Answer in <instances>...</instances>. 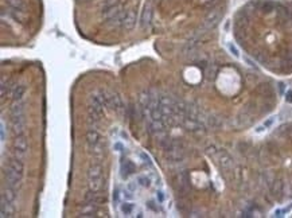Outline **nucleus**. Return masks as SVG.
Masks as SVG:
<instances>
[{
    "label": "nucleus",
    "mask_w": 292,
    "mask_h": 218,
    "mask_svg": "<svg viewBox=\"0 0 292 218\" xmlns=\"http://www.w3.org/2000/svg\"><path fill=\"white\" fill-rule=\"evenodd\" d=\"M105 108H106L105 100H104L100 90L90 94V97H89V106H88V113L90 121L98 122L104 117V109Z\"/></svg>",
    "instance_id": "nucleus-1"
},
{
    "label": "nucleus",
    "mask_w": 292,
    "mask_h": 218,
    "mask_svg": "<svg viewBox=\"0 0 292 218\" xmlns=\"http://www.w3.org/2000/svg\"><path fill=\"white\" fill-rule=\"evenodd\" d=\"M89 190L92 192H97L102 187V167L101 164H93L88 170Z\"/></svg>",
    "instance_id": "nucleus-2"
},
{
    "label": "nucleus",
    "mask_w": 292,
    "mask_h": 218,
    "mask_svg": "<svg viewBox=\"0 0 292 218\" xmlns=\"http://www.w3.org/2000/svg\"><path fill=\"white\" fill-rule=\"evenodd\" d=\"M86 144H88L89 152L96 156H100L104 151V144L101 141V137L94 128H90L86 132Z\"/></svg>",
    "instance_id": "nucleus-3"
},
{
    "label": "nucleus",
    "mask_w": 292,
    "mask_h": 218,
    "mask_svg": "<svg viewBox=\"0 0 292 218\" xmlns=\"http://www.w3.org/2000/svg\"><path fill=\"white\" fill-rule=\"evenodd\" d=\"M102 97L105 100L106 108H111L116 112H121L123 111V101H121V97H119V94L113 93L108 89H100Z\"/></svg>",
    "instance_id": "nucleus-4"
},
{
    "label": "nucleus",
    "mask_w": 292,
    "mask_h": 218,
    "mask_svg": "<svg viewBox=\"0 0 292 218\" xmlns=\"http://www.w3.org/2000/svg\"><path fill=\"white\" fill-rule=\"evenodd\" d=\"M14 148H15V154L18 157H23L26 156L27 151H28V141L24 136H18L14 141Z\"/></svg>",
    "instance_id": "nucleus-5"
},
{
    "label": "nucleus",
    "mask_w": 292,
    "mask_h": 218,
    "mask_svg": "<svg viewBox=\"0 0 292 218\" xmlns=\"http://www.w3.org/2000/svg\"><path fill=\"white\" fill-rule=\"evenodd\" d=\"M22 176H23V174H19V172L14 171V170L8 168L7 167V171H6V182L8 183L9 187H12V189H18L19 186H20V182H22Z\"/></svg>",
    "instance_id": "nucleus-6"
},
{
    "label": "nucleus",
    "mask_w": 292,
    "mask_h": 218,
    "mask_svg": "<svg viewBox=\"0 0 292 218\" xmlns=\"http://www.w3.org/2000/svg\"><path fill=\"white\" fill-rule=\"evenodd\" d=\"M120 171H121V176H123L124 179H127L129 175L135 172V164L128 159L123 160V162H121V166H120Z\"/></svg>",
    "instance_id": "nucleus-7"
},
{
    "label": "nucleus",
    "mask_w": 292,
    "mask_h": 218,
    "mask_svg": "<svg viewBox=\"0 0 292 218\" xmlns=\"http://www.w3.org/2000/svg\"><path fill=\"white\" fill-rule=\"evenodd\" d=\"M135 23H136V16H135V14L132 11L127 12L125 15H124L123 17V20H121V23H120V26L123 27V28L125 30H132L135 26Z\"/></svg>",
    "instance_id": "nucleus-8"
},
{
    "label": "nucleus",
    "mask_w": 292,
    "mask_h": 218,
    "mask_svg": "<svg viewBox=\"0 0 292 218\" xmlns=\"http://www.w3.org/2000/svg\"><path fill=\"white\" fill-rule=\"evenodd\" d=\"M26 90H27V87L24 85H15V86H12V89H11L12 98L15 101H20L23 98V96L26 94Z\"/></svg>",
    "instance_id": "nucleus-9"
},
{
    "label": "nucleus",
    "mask_w": 292,
    "mask_h": 218,
    "mask_svg": "<svg viewBox=\"0 0 292 218\" xmlns=\"http://www.w3.org/2000/svg\"><path fill=\"white\" fill-rule=\"evenodd\" d=\"M11 203H12V202H8L7 199L1 198V205H0V215H1L3 218L11 217L12 213H14V209H12Z\"/></svg>",
    "instance_id": "nucleus-10"
},
{
    "label": "nucleus",
    "mask_w": 292,
    "mask_h": 218,
    "mask_svg": "<svg viewBox=\"0 0 292 218\" xmlns=\"http://www.w3.org/2000/svg\"><path fill=\"white\" fill-rule=\"evenodd\" d=\"M133 210H135V203L131 201H124L123 203L120 205V211L125 217H129L133 213Z\"/></svg>",
    "instance_id": "nucleus-11"
},
{
    "label": "nucleus",
    "mask_w": 292,
    "mask_h": 218,
    "mask_svg": "<svg viewBox=\"0 0 292 218\" xmlns=\"http://www.w3.org/2000/svg\"><path fill=\"white\" fill-rule=\"evenodd\" d=\"M8 168H11V170H14V171H16V172H19V174H23V171H24V166H23V163L20 162V159H11L8 162Z\"/></svg>",
    "instance_id": "nucleus-12"
},
{
    "label": "nucleus",
    "mask_w": 292,
    "mask_h": 218,
    "mask_svg": "<svg viewBox=\"0 0 292 218\" xmlns=\"http://www.w3.org/2000/svg\"><path fill=\"white\" fill-rule=\"evenodd\" d=\"M1 198L7 199L8 202H14L15 199H16V190L8 186L7 189H4L3 191H1Z\"/></svg>",
    "instance_id": "nucleus-13"
},
{
    "label": "nucleus",
    "mask_w": 292,
    "mask_h": 218,
    "mask_svg": "<svg viewBox=\"0 0 292 218\" xmlns=\"http://www.w3.org/2000/svg\"><path fill=\"white\" fill-rule=\"evenodd\" d=\"M96 211H97V203H89V202H86V205L81 210L82 217H90Z\"/></svg>",
    "instance_id": "nucleus-14"
},
{
    "label": "nucleus",
    "mask_w": 292,
    "mask_h": 218,
    "mask_svg": "<svg viewBox=\"0 0 292 218\" xmlns=\"http://www.w3.org/2000/svg\"><path fill=\"white\" fill-rule=\"evenodd\" d=\"M136 182H137V184H139V186L148 189V187H151V184H152V178L149 176V175H147V174L139 175V176L136 178Z\"/></svg>",
    "instance_id": "nucleus-15"
},
{
    "label": "nucleus",
    "mask_w": 292,
    "mask_h": 218,
    "mask_svg": "<svg viewBox=\"0 0 292 218\" xmlns=\"http://www.w3.org/2000/svg\"><path fill=\"white\" fill-rule=\"evenodd\" d=\"M8 82L6 84V81L4 79H1V86H0V92H1V100H4L6 98V96H7V92H8V89H9V86H8Z\"/></svg>",
    "instance_id": "nucleus-16"
},
{
    "label": "nucleus",
    "mask_w": 292,
    "mask_h": 218,
    "mask_svg": "<svg viewBox=\"0 0 292 218\" xmlns=\"http://www.w3.org/2000/svg\"><path fill=\"white\" fill-rule=\"evenodd\" d=\"M158 203L159 202L158 201H148L147 202V207H148L149 210H151L152 213H158L159 211V206H158Z\"/></svg>",
    "instance_id": "nucleus-17"
},
{
    "label": "nucleus",
    "mask_w": 292,
    "mask_h": 218,
    "mask_svg": "<svg viewBox=\"0 0 292 218\" xmlns=\"http://www.w3.org/2000/svg\"><path fill=\"white\" fill-rule=\"evenodd\" d=\"M140 157H141V160H143V163L146 164V166L152 167V160H151V157H149L148 155L146 154V152H141V154H140Z\"/></svg>",
    "instance_id": "nucleus-18"
},
{
    "label": "nucleus",
    "mask_w": 292,
    "mask_h": 218,
    "mask_svg": "<svg viewBox=\"0 0 292 218\" xmlns=\"http://www.w3.org/2000/svg\"><path fill=\"white\" fill-rule=\"evenodd\" d=\"M0 137H1V143L6 141V122H4V120H1V122H0Z\"/></svg>",
    "instance_id": "nucleus-19"
},
{
    "label": "nucleus",
    "mask_w": 292,
    "mask_h": 218,
    "mask_svg": "<svg viewBox=\"0 0 292 218\" xmlns=\"http://www.w3.org/2000/svg\"><path fill=\"white\" fill-rule=\"evenodd\" d=\"M156 201H158L159 203H163V202L166 201V194H164V191L156 190Z\"/></svg>",
    "instance_id": "nucleus-20"
},
{
    "label": "nucleus",
    "mask_w": 292,
    "mask_h": 218,
    "mask_svg": "<svg viewBox=\"0 0 292 218\" xmlns=\"http://www.w3.org/2000/svg\"><path fill=\"white\" fill-rule=\"evenodd\" d=\"M133 194L135 192L131 191V190H128V189H125L123 191V197L125 198V201H132V199H133Z\"/></svg>",
    "instance_id": "nucleus-21"
},
{
    "label": "nucleus",
    "mask_w": 292,
    "mask_h": 218,
    "mask_svg": "<svg viewBox=\"0 0 292 218\" xmlns=\"http://www.w3.org/2000/svg\"><path fill=\"white\" fill-rule=\"evenodd\" d=\"M120 195H121V194H120V190L116 189L113 191V203L114 205H119L120 203Z\"/></svg>",
    "instance_id": "nucleus-22"
},
{
    "label": "nucleus",
    "mask_w": 292,
    "mask_h": 218,
    "mask_svg": "<svg viewBox=\"0 0 292 218\" xmlns=\"http://www.w3.org/2000/svg\"><path fill=\"white\" fill-rule=\"evenodd\" d=\"M114 149H116V151H119V152H123L124 151L123 144H121V143H116V144H114Z\"/></svg>",
    "instance_id": "nucleus-23"
},
{
    "label": "nucleus",
    "mask_w": 292,
    "mask_h": 218,
    "mask_svg": "<svg viewBox=\"0 0 292 218\" xmlns=\"http://www.w3.org/2000/svg\"><path fill=\"white\" fill-rule=\"evenodd\" d=\"M287 100H288V101H291V102H292V92H289V93L287 94Z\"/></svg>",
    "instance_id": "nucleus-24"
}]
</instances>
